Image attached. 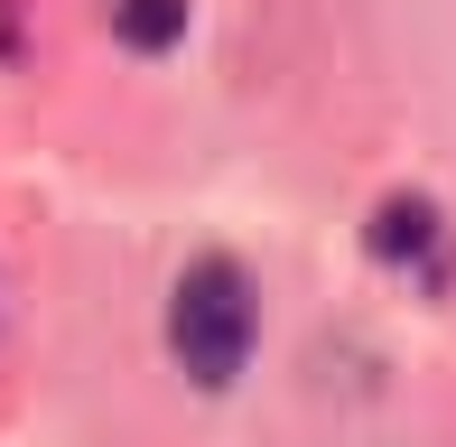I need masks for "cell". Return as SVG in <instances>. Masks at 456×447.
<instances>
[{
  "instance_id": "obj_1",
  "label": "cell",
  "mask_w": 456,
  "mask_h": 447,
  "mask_svg": "<svg viewBox=\"0 0 456 447\" xmlns=\"http://www.w3.org/2000/svg\"><path fill=\"white\" fill-rule=\"evenodd\" d=\"M252 336H261V298H252V271L224 252L186 261L177 289H168V354L196 392H233L242 363H252Z\"/></svg>"
},
{
  "instance_id": "obj_2",
  "label": "cell",
  "mask_w": 456,
  "mask_h": 447,
  "mask_svg": "<svg viewBox=\"0 0 456 447\" xmlns=\"http://www.w3.org/2000/svg\"><path fill=\"white\" fill-rule=\"evenodd\" d=\"M363 242H372V261H428L438 252V206L428 196H382Z\"/></svg>"
},
{
  "instance_id": "obj_3",
  "label": "cell",
  "mask_w": 456,
  "mask_h": 447,
  "mask_svg": "<svg viewBox=\"0 0 456 447\" xmlns=\"http://www.w3.org/2000/svg\"><path fill=\"white\" fill-rule=\"evenodd\" d=\"M112 37L131 56H159L186 37V0H112Z\"/></svg>"
}]
</instances>
